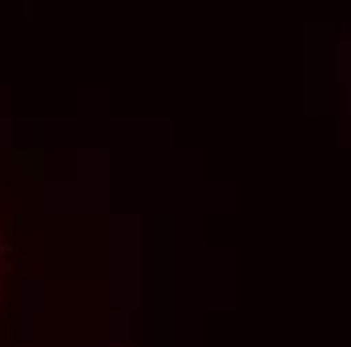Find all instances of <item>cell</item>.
<instances>
[{
  "label": "cell",
  "mask_w": 351,
  "mask_h": 347,
  "mask_svg": "<svg viewBox=\"0 0 351 347\" xmlns=\"http://www.w3.org/2000/svg\"><path fill=\"white\" fill-rule=\"evenodd\" d=\"M4 254H8V243H4V239H0V259H4Z\"/></svg>",
  "instance_id": "1"
}]
</instances>
